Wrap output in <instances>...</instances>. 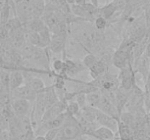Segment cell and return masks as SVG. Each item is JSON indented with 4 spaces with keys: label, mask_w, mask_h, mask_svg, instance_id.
Returning <instances> with one entry per match:
<instances>
[{
    "label": "cell",
    "mask_w": 150,
    "mask_h": 140,
    "mask_svg": "<svg viewBox=\"0 0 150 140\" xmlns=\"http://www.w3.org/2000/svg\"><path fill=\"white\" fill-rule=\"evenodd\" d=\"M4 1H1V2H0V12H1V9H2L3 6H4Z\"/></svg>",
    "instance_id": "obj_35"
},
{
    "label": "cell",
    "mask_w": 150,
    "mask_h": 140,
    "mask_svg": "<svg viewBox=\"0 0 150 140\" xmlns=\"http://www.w3.org/2000/svg\"><path fill=\"white\" fill-rule=\"evenodd\" d=\"M10 11V0H5L4 6L0 12V23L3 25H5L9 20Z\"/></svg>",
    "instance_id": "obj_20"
},
{
    "label": "cell",
    "mask_w": 150,
    "mask_h": 140,
    "mask_svg": "<svg viewBox=\"0 0 150 140\" xmlns=\"http://www.w3.org/2000/svg\"><path fill=\"white\" fill-rule=\"evenodd\" d=\"M70 140H86V139L83 138V135H82V136H80L76 137V138L72 139Z\"/></svg>",
    "instance_id": "obj_32"
},
{
    "label": "cell",
    "mask_w": 150,
    "mask_h": 140,
    "mask_svg": "<svg viewBox=\"0 0 150 140\" xmlns=\"http://www.w3.org/2000/svg\"><path fill=\"white\" fill-rule=\"evenodd\" d=\"M28 39H29V42H30V44L33 47L40 48H45L43 43H42L40 35L38 32H28Z\"/></svg>",
    "instance_id": "obj_19"
},
{
    "label": "cell",
    "mask_w": 150,
    "mask_h": 140,
    "mask_svg": "<svg viewBox=\"0 0 150 140\" xmlns=\"http://www.w3.org/2000/svg\"><path fill=\"white\" fill-rule=\"evenodd\" d=\"M10 72L3 70L0 72V80L2 84L3 87H4V90L7 91L8 94H10Z\"/></svg>",
    "instance_id": "obj_22"
},
{
    "label": "cell",
    "mask_w": 150,
    "mask_h": 140,
    "mask_svg": "<svg viewBox=\"0 0 150 140\" xmlns=\"http://www.w3.org/2000/svg\"><path fill=\"white\" fill-rule=\"evenodd\" d=\"M118 132L121 140H134V131L133 128L126 124L119 121Z\"/></svg>",
    "instance_id": "obj_12"
},
{
    "label": "cell",
    "mask_w": 150,
    "mask_h": 140,
    "mask_svg": "<svg viewBox=\"0 0 150 140\" xmlns=\"http://www.w3.org/2000/svg\"><path fill=\"white\" fill-rule=\"evenodd\" d=\"M37 96H38V92L32 90L26 84L20 86L11 92V96L13 99H24L29 101L31 103L35 102Z\"/></svg>",
    "instance_id": "obj_3"
},
{
    "label": "cell",
    "mask_w": 150,
    "mask_h": 140,
    "mask_svg": "<svg viewBox=\"0 0 150 140\" xmlns=\"http://www.w3.org/2000/svg\"><path fill=\"white\" fill-rule=\"evenodd\" d=\"M5 1V0H0V2H1V1Z\"/></svg>",
    "instance_id": "obj_36"
},
{
    "label": "cell",
    "mask_w": 150,
    "mask_h": 140,
    "mask_svg": "<svg viewBox=\"0 0 150 140\" xmlns=\"http://www.w3.org/2000/svg\"><path fill=\"white\" fill-rule=\"evenodd\" d=\"M86 3V0H76V4H80V5H83Z\"/></svg>",
    "instance_id": "obj_31"
},
{
    "label": "cell",
    "mask_w": 150,
    "mask_h": 140,
    "mask_svg": "<svg viewBox=\"0 0 150 140\" xmlns=\"http://www.w3.org/2000/svg\"><path fill=\"white\" fill-rule=\"evenodd\" d=\"M116 11H117V10L115 8V7L111 3H109L105 7L98 9V15H99L98 17H103L108 20L110 18L112 17V15L115 13Z\"/></svg>",
    "instance_id": "obj_18"
},
{
    "label": "cell",
    "mask_w": 150,
    "mask_h": 140,
    "mask_svg": "<svg viewBox=\"0 0 150 140\" xmlns=\"http://www.w3.org/2000/svg\"><path fill=\"white\" fill-rule=\"evenodd\" d=\"M26 85H27L32 90H35L38 93L45 88L43 81L38 77H31L29 80H26Z\"/></svg>",
    "instance_id": "obj_17"
},
{
    "label": "cell",
    "mask_w": 150,
    "mask_h": 140,
    "mask_svg": "<svg viewBox=\"0 0 150 140\" xmlns=\"http://www.w3.org/2000/svg\"><path fill=\"white\" fill-rule=\"evenodd\" d=\"M66 1H67V4H69L70 5H71V4H76V0H65Z\"/></svg>",
    "instance_id": "obj_33"
},
{
    "label": "cell",
    "mask_w": 150,
    "mask_h": 140,
    "mask_svg": "<svg viewBox=\"0 0 150 140\" xmlns=\"http://www.w3.org/2000/svg\"><path fill=\"white\" fill-rule=\"evenodd\" d=\"M23 26H26V29H28V32H41L46 27V24L42 20L40 19H35V20H30L27 23L23 24Z\"/></svg>",
    "instance_id": "obj_14"
},
{
    "label": "cell",
    "mask_w": 150,
    "mask_h": 140,
    "mask_svg": "<svg viewBox=\"0 0 150 140\" xmlns=\"http://www.w3.org/2000/svg\"><path fill=\"white\" fill-rule=\"evenodd\" d=\"M96 121L101 126L106 127L114 133L118 131L119 120L101 112L98 109H96Z\"/></svg>",
    "instance_id": "obj_2"
},
{
    "label": "cell",
    "mask_w": 150,
    "mask_h": 140,
    "mask_svg": "<svg viewBox=\"0 0 150 140\" xmlns=\"http://www.w3.org/2000/svg\"><path fill=\"white\" fill-rule=\"evenodd\" d=\"M101 95H102V92H101L100 90H97L95 91L87 93L86 94L87 105H89L91 107L98 109L101 98Z\"/></svg>",
    "instance_id": "obj_16"
},
{
    "label": "cell",
    "mask_w": 150,
    "mask_h": 140,
    "mask_svg": "<svg viewBox=\"0 0 150 140\" xmlns=\"http://www.w3.org/2000/svg\"><path fill=\"white\" fill-rule=\"evenodd\" d=\"M65 37L64 34H54L51 36L49 48L52 52L59 53L64 49Z\"/></svg>",
    "instance_id": "obj_11"
},
{
    "label": "cell",
    "mask_w": 150,
    "mask_h": 140,
    "mask_svg": "<svg viewBox=\"0 0 150 140\" xmlns=\"http://www.w3.org/2000/svg\"><path fill=\"white\" fill-rule=\"evenodd\" d=\"M44 97H45V104H46V109L51 107L52 105L58 102V96L56 93L54 88H45L44 89Z\"/></svg>",
    "instance_id": "obj_13"
},
{
    "label": "cell",
    "mask_w": 150,
    "mask_h": 140,
    "mask_svg": "<svg viewBox=\"0 0 150 140\" xmlns=\"http://www.w3.org/2000/svg\"><path fill=\"white\" fill-rule=\"evenodd\" d=\"M81 107L79 104L76 102H70L67 105V109L66 112H68L70 115H73L76 117L78 114L80 112Z\"/></svg>",
    "instance_id": "obj_23"
},
{
    "label": "cell",
    "mask_w": 150,
    "mask_h": 140,
    "mask_svg": "<svg viewBox=\"0 0 150 140\" xmlns=\"http://www.w3.org/2000/svg\"><path fill=\"white\" fill-rule=\"evenodd\" d=\"M89 69L91 76L94 79H97L98 77H100L105 74V64L101 60H98L95 63V64L92 66H91Z\"/></svg>",
    "instance_id": "obj_15"
},
{
    "label": "cell",
    "mask_w": 150,
    "mask_h": 140,
    "mask_svg": "<svg viewBox=\"0 0 150 140\" xmlns=\"http://www.w3.org/2000/svg\"><path fill=\"white\" fill-rule=\"evenodd\" d=\"M53 66L54 69L60 71L62 73H65V62H63L61 60H55L53 63Z\"/></svg>",
    "instance_id": "obj_25"
},
{
    "label": "cell",
    "mask_w": 150,
    "mask_h": 140,
    "mask_svg": "<svg viewBox=\"0 0 150 140\" xmlns=\"http://www.w3.org/2000/svg\"><path fill=\"white\" fill-rule=\"evenodd\" d=\"M24 83V77L21 71L14 69L10 71V93L20 86L23 85Z\"/></svg>",
    "instance_id": "obj_10"
},
{
    "label": "cell",
    "mask_w": 150,
    "mask_h": 140,
    "mask_svg": "<svg viewBox=\"0 0 150 140\" xmlns=\"http://www.w3.org/2000/svg\"><path fill=\"white\" fill-rule=\"evenodd\" d=\"M23 1V0H13V2H14L16 4H19V3L22 2V1Z\"/></svg>",
    "instance_id": "obj_34"
},
{
    "label": "cell",
    "mask_w": 150,
    "mask_h": 140,
    "mask_svg": "<svg viewBox=\"0 0 150 140\" xmlns=\"http://www.w3.org/2000/svg\"><path fill=\"white\" fill-rule=\"evenodd\" d=\"M59 133V128H53L50 129L45 133V136L46 140H55Z\"/></svg>",
    "instance_id": "obj_27"
},
{
    "label": "cell",
    "mask_w": 150,
    "mask_h": 140,
    "mask_svg": "<svg viewBox=\"0 0 150 140\" xmlns=\"http://www.w3.org/2000/svg\"><path fill=\"white\" fill-rule=\"evenodd\" d=\"M130 52L131 51L128 50L120 48L113 57L114 65L120 69L130 67Z\"/></svg>",
    "instance_id": "obj_5"
},
{
    "label": "cell",
    "mask_w": 150,
    "mask_h": 140,
    "mask_svg": "<svg viewBox=\"0 0 150 140\" xmlns=\"http://www.w3.org/2000/svg\"><path fill=\"white\" fill-rule=\"evenodd\" d=\"M144 55L146 56H147L148 58H150V39L148 42L147 45H146V50H145V52H144Z\"/></svg>",
    "instance_id": "obj_29"
},
{
    "label": "cell",
    "mask_w": 150,
    "mask_h": 140,
    "mask_svg": "<svg viewBox=\"0 0 150 140\" xmlns=\"http://www.w3.org/2000/svg\"><path fill=\"white\" fill-rule=\"evenodd\" d=\"M70 10L71 12L75 15L76 16H78L79 18H81L83 19H89V17L87 13L83 6L80 5V4H73L70 5Z\"/></svg>",
    "instance_id": "obj_21"
},
{
    "label": "cell",
    "mask_w": 150,
    "mask_h": 140,
    "mask_svg": "<svg viewBox=\"0 0 150 140\" xmlns=\"http://www.w3.org/2000/svg\"><path fill=\"white\" fill-rule=\"evenodd\" d=\"M88 135L99 140H113L115 136V133L106 127L100 126L89 132Z\"/></svg>",
    "instance_id": "obj_9"
},
{
    "label": "cell",
    "mask_w": 150,
    "mask_h": 140,
    "mask_svg": "<svg viewBox=\"0 0 150 140\" xmlns=\"http://www.w3.org/2000/svg\"><path fill=\"white\" fill-rule=\"evenodd\" d=\"M35 140H46V139H45V136L39 135V136H35Z\"/></svg>",
    "instance_id": "obj_30"
},
{
    "label": "cell",
    "mask_w": 150,
    "mask_h": 140,
    "mask_svg": "<svg viewBox=\"0 0 150 140\" xmlns=\"http://www.w3.org/2000/svg\"><path fill=\"white\" fill-rule=\"evenodd\" d=\"M98 109H100L101 112L107 114V115H111V116L117 118V120H120V113L118 111V109H117V106L103 93L102 95H101V98L100 100V103L99 105H98Z\"/></svg>",
    "instance_id": "obj_4"
},
{
    "label": "cell",
    "mask_w": 150,
    "mask_h": 140,
    "mask_svg": "<svg viewBox=\"0 0 150 140\" xmlns=\"http://www.w3.org/2000/svg\"><path fill=\"white\" fill-rule=\"evenodd\" d=\"M120 83L125 90L129 91L135 86V74L130 67L121 69L120 74Z\"/></svg>",
    "instance_id": "obj_8"
},
{
    "label": "cell",
    "mask_w": 150,
    "mask_h": 140,
    "mask_svg": "<svg viewBox=\"0 0 150 140\" xmlns=\"http://www.w3.org/2000/svg\"><path fill=\"white\" fill-rule=\"evenodd\" d=\"M111 3L115 7L117 10H124L125 8L126 5H127L126 0H114Z\"/></svg>",
    "instance_id": "obj_28"
},
{
    "label": "cell",
    "mask_w": 150,
    "mask_h": 140,
    "mask_svg": "<svg viewBox=\"0 0 150 140\" xmlns=\"http://www.w3.org/2000/svg\"><path fill=\"white\" fill-rule=\"evenodd\" d=\"M98 61V59L96 58V57L93 55H87L86 56H85V58H83V64L86 68L89 69L91 66L95 64V63Z\"/></svg>",
    "instance_id": "obj_24"
},
{
    "label": "cell",
    "mask_w": 150,
    "mask_h": 140,
    "mask_svg": "<svg viewBox=\"0 0 150 140\" xmlns=\"http://www.w3.org/2000/svg\"><path fill=\"white\" fill-rule=\"evenodd\" d=\"M107 23V20L103 17H97L95 19V26L99 30H103L105 28Z\"/></svg>",
    "instance_id": "obj_26"
},
{
    "label": "cell",
    "mask_w": 150,
    "mask_h": 140,
    "mask_svg": "<svg viewBox=\"0 0 150 140\" xmlns=\"http://www.w3.org/2000/svg\"><path fill=\"white\" fill-rule=\"evenodd\" d=\"M67 104H66L62 101H58L57 103H55L51 107L45 110L43 115H42L41 123L54 119L61 114L64 113L67 109Z\"/></svg>",
    "instance_id": "obj_6"
},
{
    "label": "cell",
    "mask_w": 150,
    "mask_h": 140,
    "mask_svg": "<svg viewBox=\"0 0 150 140\" xmlns=\"http://www.w3.org/2000/svg\"><path fill=\"white\" fill-rule=\"evenodd\" d=\"M82 135H84V133L79 121L76 117L66 112L65 120L59 128L55 140H70Z\"/></svg>",
    "instance_id": "obj_1"
},
{
    "label": "cell",
    "mask_w": 150,
    "mask_h": 140,
    "mask_svg": "<svg viewBox=\"0 0 150 140\" xmlns=\"http://www.w3.org/2000/svg\"><path fill=\"white\" fill-rule=\"evenodd\" d=\"M34 1H36V0H34Z\"/></svg>",
    "instance_id": "obj_37"
},
{
    "label": "cell",
    "mask_w": 150,
    "mask_h": 140,
    "mask_svg": "<svg viewBox=\"0 0 150 140\" xmlns=\"http://www.w3.org/2000/svg\"><path fill=\"white\" fill-rule=\"evenodd\" d=\"M10 106L15 115L20 118L28 115L30 110L31 102L24 99H13L10 102Z\"/></svg>",
    "instance_id": "obj_7"
}]
</instances>
